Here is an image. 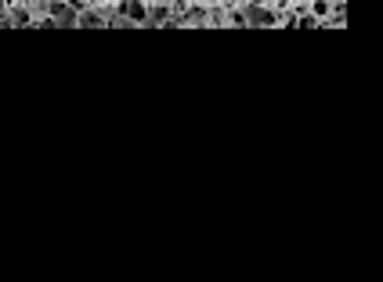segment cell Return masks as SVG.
Segmentation results:
<instances>
[{
    "mask_svg": "<svg viewBox=\"0 0 383 282\" xmlns=\"http://www.w3.org/2000/svg\"><path fill=\"white\" fill-rule=\"evenodd\" d=\"M116 15H123L131 26H148V0H116Z\"/></svg>",
    "mask_w": 383,
    "mask_h": 282,
    "instance_id": "obj_1",
    "label": "cell"
},
{
    "mask_svg": "<svg viewBox=\"0 0 383 282\" xmlns=\"http://www.w3.org/2000/svg\"><path fill=\"white\" fill-rule=\"evenodd\" d=\"M206 8L210 4H188L185 15L174 22V26H206Z\"/></svg>",
    "mask_w": 383,
    "mask_h": 282,
    "instance_id": "obj_2",
    "label": "cell"
},
{
    "mask_svg": "<svg viewBox=\"0 0 383 282\" xmlns=\"http://www.w3.org/2000/svg\"><path fill=\"white\" fill-rule=\"evenodd\" d=\"M109 22H105L94 8H83L80 15H76V29H105Z\"/></svg>",
    "mask_w": 383,
    "mask_h": 282,
    "instance_id": "obj_3",
    "label": "cell"
},
{
    "mask_svg": "<svg viewBox=\"0 0 383 282\" xmlns=\"http://www.w3.org/2000/svg\"><path fill=\"white\" fill-rule=\"evenodd\" d=\"M315 26H322L311 11H304V15H296V29H315Z\"/></svg>",
    "mask_w": 383,
    "mask_h": 282,
    "instance_id": "obj_4",
    "label": "cell"
}]
</instances>
